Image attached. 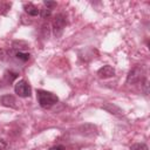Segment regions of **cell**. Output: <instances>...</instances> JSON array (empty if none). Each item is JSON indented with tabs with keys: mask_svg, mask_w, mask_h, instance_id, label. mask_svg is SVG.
I'll return each instance as SVG.
<instances>
[{
	"mask_svg": "<svg viewBox=\"0 0 150 150\" xmlns=\"http://www.w3.org/2000/svg\"><path fill=\"white\" fill-rule=\"evenodd\" d=\"M66 25H67V20H66V16L63 14H57L54 18V20H53V32H54V35L56 38L62 34Z\"/></svg>",
	"mask_w": 150,
	"mask_h": 150,
	"instance_id": "obj_2",
	"label": "cell"
},
{
	"mask_svg": "<svg viewBox=\"0 0 150 150\" xmlns=\"http://www.w3.org/2000/svg\"><path fill=\"white\" fill-rule=\"evenodd\" d=\"M14 91L20 97H29L30 96V93H32V89H30V86H29V83L27 81L20 80L19 82L15 83Z\"/></svg>",
	"mask_w": 150,
	"mask_h": 150,
	"instance_id": "obj_3",
	"label": "cell"
},
{
	"mask_svg": "<svg viewBox=\"0 0 150 150\" xmlns=\"http://www.w3.org/2000/svg\"><path fill=\"white\" fill-rule=\"evenodd\" d=\"M23 9H25V12L28 15H32V16H36L40 13V9L35 5H33V4H26L23 6Z\"/></svg>",
	"mask_w": 150,
	"mask_h": 150,
	"instance_id": "obj_8",
	"label": "cell"
},
{
	"mask_svg": "<svg viewBox=\"0 0 150 150\" xmlns=\"http://www.w3.org/2000/svg\"><path fill=\"white\" fill-rule=\"evenodd\" d=\"M130 150H149V148L144 143H135L130 146Z\"/></svg>",
	"mask_w": 150,
	"mask_h": 150,
	"instance_id": "obj_10",
	"label": "cell"
},
{
	"mask_svg": "<svg viewBox=\"0 0 150 150\" xmlns=\"http://www.w3.org/2000/svg\"><path fill=\"white\" fill-rule=\"evenodd\" d=\"M2 55H4V50L0 49V59H2Z\"/></svg>",
	"mask_w": 150,
	"mask_h": 150,
	"instance_id": "obj_16",
	"label": "cell"
},
{
	"mask_svg": "<svg viewBox=\"0 0 150 150\" xmlns=\"http://www.w3.org/2000/svg\"><path fill=\"white\" fill-rule=\"evenodd\" d=\"M142 77H143V69L141 67H134L127 76V83L135 84V83L139 82L142 80Z\"/></svg>",
	"mask_w": 150,
	"mask_h": 150,
	"instance_id": "obj_4",
	"label": "cell"
},
{
	"mask_svg": "<svg viewBox=\"0 0 150 150\" xmlns=\"http://www.w3.org/2000/svg\"><path fill=\"white\" fill-rule=\"evenodd\" d=\"M16 77H18V73H14L12 70H7L5 73V79H6L7 82H13Z\"/></svg>",
	"mask_w": 150,
	"mask_h": 150,
	"instance_id": "obj_9",
	"label": "cell"
},
{
	"mask_svg": "<svg viewBox=\"0 0 150 150\" xmlns=\"http://www.w3.org/2000/svg\"><path fill=\"white\" fill-rule=\"evenodd\" d=\"M49 150H64V146L63 145H55V146H52Z\"/></svg>",
	"mask_w": 150,
	"mask_h": 150,
	"instance_id": "obj_15",
	"label": "cell"
},
{
	"mask_svg": "<svg viewBox=\"0 0 150 150\" xmlns=\"http://www.w3.org/2000/svg\"><path fill=\"white\" fill-rule=\"evenodd\" d=\"M40 14L42 18H48L50 15V9L48 8H43V9H40Z\"/></svg>",
	"mask_w": 150,
	"mask_h": 150,
	"instance_id": "obj_12",
	"label": "cell"
},
{
	"mask_svg": "<svg viewBox=\"0 0 150 150\" xmlns=\"http://www.w3.org/2000/svg\"><path fill=\"white\" fill-rule=\"evenodd\" d=\"M0 103H1L4 107H7V108H14V109L18 108L15 97H14L13 95H9V94L4 95V96L0 98Z\"/></svg>",
	"mask_w": 150,
	"mask_h": 150,
	"instance_id": "obj_6",
	"label": "cell"
},
{
	"mask_svg": "<svg viewBox=\"0 0 150 150\" xmlns=\"http://www.w3.org/2000/svg\"><path fill=\"white\" fill-rule=\"evenodd\" d=\"M102 109H104V110H107L108 112L114 114V115H120V114H122V109H121L120 107H117V105L114 104V103H109V102H105V103L102 105Z\"/></svg>",
	"mask_w": 150,
	"mask_h": 150,
	"instance_id": "obj_7",
	"label": "cell"
},
{
	"mask_svg": "<svg viewBox=\"0 0 150 150\" xmlns=\"http://www.w3.org/2000/svg\"><path fill=\"white\" fill-rule=\"evenodd\" d=\"M36 96H38L39 104L45 109H48V108L53 107L54 104H56L59 102V97L55 94L42 90V89L36 90Z\"/></svg>",
	"mask_w": 150,
	"mask_h": 150,
	"instance_id": "obj_1",
	"label": "cell"
},
{
	"mask_svg": "<svg viewBox=\"0 0 150 150\" xmlns=\"http://www.w3.org/2000/svg\"><path fill=\"white\" fill-rule=\"evenodd\" d=\"M43 4H45V6H46L48 9H50V11H52L53 7L56 6V2H55V1H45Z\"/></svg>",
	"mask_w": 150,
	"mask_h": 150,
	"instance_id": "obj_13",
	"label": "cell"
},
{
	"mask_svg": "<svg viewBox=\"0 0 150 150\" xmlns=\"http://www.w3.org/2000/svg\"><path fill=\"white\" fill-rule=\"evenodd\" d=\"M15 56H16V59H19V60H21V61H28L29 60V54L28 53H22V52H16V54H15Z\"/></svg>",
	"mask_w": 150,
	"mask_h": 150,
	"instance_id": "obj_11",
	"label": "cell"
},
{
	"mask_svg": "<svg viewBox=\"0 0 150 150\" xmlns=\"http://www.w3.org/2000/svg\"><path fill=\"white\" fill-rule=\"evenodd\" d=\"M7 149V143L4 139H0V150H6Z\"/></svg>",
	"mask_w": 150,
	"mask_h": 150,
	"instance_id": "obj_14",
	"label": "cell"
},
{
	"mask_svg": "<svg viewBox=\"0 0 150 150\" xmlns=\"http://www.w3.org/2000/svg\"><path fill=\"white\" fill-rule=\"evenodd\" d=\"M97 75L101 77V79H109V77H112L115 75V69L107 64V66H103L102 68H100L97 70Z\"/></svg>",
	"mask_w": 150,
	"mask_h": 150,
	"instance_id": "obj_5",
	"label": "cell"
}]
</instances>
